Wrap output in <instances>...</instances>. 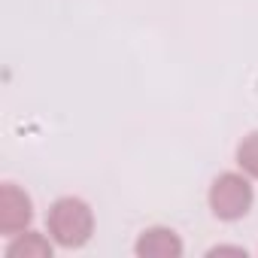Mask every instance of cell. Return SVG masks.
I'll return each mask as SVG.
<instances>
[{"mask_svg":"<svg viewBox=\"0 0 258 258\" xmlns=\"http://www.w3.org/2000/svg\"><path fill=\"white\" fill-rule=\"evenodd\" d=\"M210 255H237V258H246V249H237V246H216V249H210Z\"/></svg>","mask_w":258,"mask_h":258,"instance_id":"obj_7","label":"cell"},{"mask_svg":"<svg viewBox=\"0 0 258 258\" xmlns=\"http://www.w3.org/2000/svg\"><path fill=\"white\" fill-rule=\"evenodd\" d=\"M255 191L243 173H222L210 185V210L222 222H237L252 210Z\"/></svg>","mask_w":258,"mask_h":258,"instance_id":"obj_2","label":"cell"},{"mask_svg":"<svg viewBox=\"0 0 258 258\" xmlns=\"http://www.w3.org/2000/svg\"><path fill=\"white\" fill-rule=\"evenodd\" d=\"M134 249H137L140 258H179L182 255V240L170 228H146Z\"/></svg>","mask_w":258,"mask_h":258,"instance_id":"obj_4","label":"cell"},{"mask_svg":"<svg viewBox=\"0 0 258 258\" xmlns=\"http://www.w3.org/2000/svg\"><path fill=\"white\" fill-rule=\"evenodd\" d=\"M237 164L246 176L258 179V131H252L249 137H243V143L237 146Z\"/></svg>","mask_w":258,"mask_h":258,"instance_id":"obj_6","label":"cell"},{"mask_svg":"<svg viewBox=\"0 0 258 258\" xmlns=\"http://www.w3.org/2000/svg\"><path fill=\"white\" fill-rule=\"evenodd\" d=\"M31 222H34L31 198L19 185L7 182L4 188H0V231H4L7 237H16V234L28 231Z\"/></svg>","mask_w":258,"mask_h":258,"instance_id":"obj_3","label":"cell"},{"mask_svg":"<svg viewBox=\"0 0 258 258\" xmlns=\"http://www.w3.org/2000/svg\"><path fill=\"white\" fill-rule=\"evenodd\" d=\"M49 234L64 249H79L94 234V213L82 198H58L46 216Z\"/></svg>","mask_w":258,"mask_h":258,"instance_id":"obj_1","label":"cell"},{"mask_svg":"<svg viewBox=\"0 0 258 258\" xmlns=\"http://www.w3.org/2000/svg\"><path fill=\"white\" fill-rule=\"evenodd\" d=\"M49 255H52V243L37 231H22L7 246V258H49Z\"/></svg>","mask_w":258,"mask_h":258,"instance_id":"obj_5","label":"cell"}]
</instances>
